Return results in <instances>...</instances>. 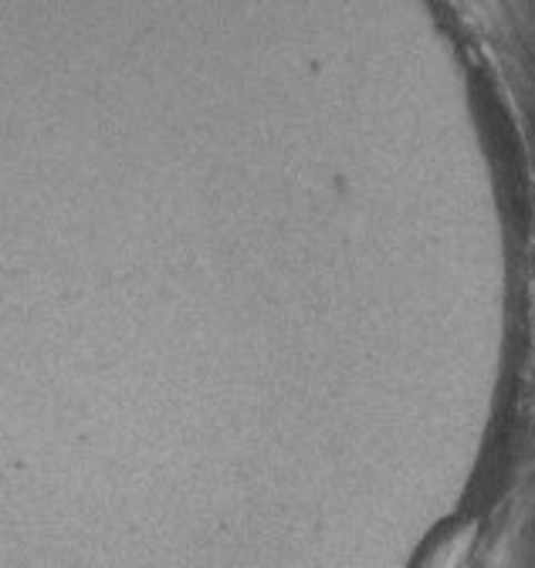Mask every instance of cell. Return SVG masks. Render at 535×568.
<instances>
[{
  "mask_svg": "<svg viewBox=\"0 0 535 568\" xmlns=\"http://www.w3.org/2000/svg\"><path fill=\"white\" fill-rule=\"evenodd\" d=\"M467 548H472V528L454 531V535H447V538L434 548V555L424 558L421 568H457L461 558L467 555Z\"/></svg>",
  "mask_w": 535,
  "mask_h": 568,
  "instance_id": "6da1fadb",
  "label": "cell"
}]
</instances>
